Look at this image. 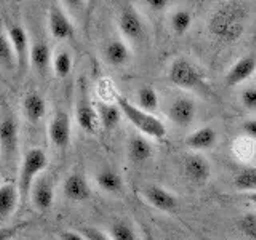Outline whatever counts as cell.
Listing matches in <instances>:
<instances>
[{
	"label": "cell",
	"instance_id": "7a4b0ae2",
	"mask_svg": "<svg viewBox=\"0 0 256 240\" xmlns=\"http://www.w3.org/2000/svg\"><path fill=\"white\" fill-rule=\"evenodd\" d=\"M0 156L4 168L14 172L20 157V120L10 108L0 110Z\"/></svg>",
	"mask_w": 256,
	"mask_h": 240
},
{
	"label": "cell",
	"instance_id": "f35d334b",
	"mask_svg": "<svg viewBox=\"0 0 256 240\" xmlns=\"http://www.w3.org/2000/svg\"><path fill=\"white\" fill-rule=\"evenodd\" d=\"M142 240H157V238L150 232V229H148L146 226H142Z\"/></svg>",
	"mask_w": 256,
	"mask_h": 240
},
{
	"label": "cell",
	"instance_id": "e575fe53",
	"mask_svg": "<svg viewBox=\"0 0 256 240\" xmlns=\"http://www.w3.org/2000/svg\"><path fill=\"white\" fill-rule=\"evenodd\" d=\"M238 141H240V144H242L244 148L236 146V154H237V157L242 158V160H246V158L253 157V141L245 138V136H244L242 140H238Z\"/></svg>",
	"mask_w": 256,
	"mask_h": 240
},
{
	"label": "cell",
	"instance_id": "74e56055",
	"mask_svg": "<svg viewBox=\"0 0 256 240\" xmlns=\"http://www.w3.org/2000/svg\"><path fill=\"white\" fill-rule=\"evenodd\" d=\"M60 240H86L78 230H62L58 236Z\"/></svg>",
	"mask_w": 256,
	"mask_h": 240
},
{
	"label": "cell",
	"instance_id": "6da1fadb",
	"mask_svg": "<svg viewBox=\"0 0 256 240\" xmlns=\"http://www.w3.org/2000/svg\"><path fill=\"white\" fill-rule=\"evenodd\" d=\"M248 10L238 2H226L220 5L208 21L210 34L222 44H234L244 36Z\"/></svg>",
	"mask_w": 256,
	"mask_h": 240
},
{
	"label": "cell",
	"instance_id": "ee69618b",
	"mask_svg": "<svg viewBox=\"0 0 256 240\" xmlns=\"http://www.w3.org/2000/svg\"><path fill=\"white\" fill-rule=\"evenodd\" d=\"M30 240H37V238H30Z\"/></svg>",
	"mask_w": 256,
	"mask_h": 240
},
{
	"label": "cell",
	"instance_id": "4316f807",
	"mask_svg": "<svg viewBox=\"0 0 256 240\" xmlns=\"http://www.w3.org/2000/svg\"><path fill=\"white\" fill-rule=\"evenodd\" d=\"M53 72L58 78H68L74 68L72 54L68 50H60L53 56Z\"/></svg>",
	"mask_w": 256,
	"mask_h": 240
},
{
	"label": "cell",
	"instance_id": "8992f818",
	"mask_svg": "<svg viewBox=\"0 0 256 240\" xmlns=\"http://www.w3.org/2000/svg\"><path fill=\"white\" fill-rule=\"evenodd\" d=\"M76 122L88 134L96 133V130H98V126H100L98 112H96V106H94V104L92 102V100H90L88 86H86L84 78L78 82V90H77Z\"/></svg>",
	"mask_w": 256,
	"mask_h": 240
},
{
	"label": "cell",
	"instance_id": "7bdbcfd3",
	"mask_svg": "<svg viewBox=\"0 0 256 240\" xmlns=\"http://www.w3.org/2000/svg\"><path fill=\"white\" fill-rule=\"evenodd\" d=\"M0 184H2V176H0Z\"/></svg>",
	"mask_w": 256,
	"mask_h": 240
},
{
	"label": "cell",
	"instance_id": "7c38bea8",
	"mask_svg": "<svg viewBox=\"0 0 256 240\" xmlns=\"http://www.w3.org/2000/svg\"><path fill=\"white\" fill-rule=\"evenodd\" d=\"M182 170H184V174H186V178L190 182L197 184V186H204V184H206L208 180L212 178V165L202 154H198V152L189 154L184 158Z\"/></svg>",
	"mask_w": 256,
	"mask_h": 240
},
{
	"label": "cell",
	"instance_id": "d4e9b609",
	"mask_svg": "<svg viewBox=\"0 0 256 240\" xmlns=\"http://www.w3.org/2000/svg\"><path fill=\"white\" fill-rule=\"evenodd\" d=\"M136 100H138V108L149 112V114H154L158 110V93L156 92L154 86L150 85H144L141 86L138 93H136Z\"/></svg>",
	"mask_w": 256,
	"mask_h": 240
},
{
	"label": "cell",
	"instance_id": "cb8c5ba5",
	"mask_svg": "<svg viewBox=\"0 0 256 240\" xmlns=\"http://www.w3.org/2000/svg\"><path fill=\"white\" fill-rule=\"evenodd\" d=\"M96 184L108 194H118L124 189V178L112 168H104L96 173Z\"/></svg>",
	"mask_w": 256,
	"mask_h": 240
},
{
	"label": "cell",
	"instance_id": "8d00e7d4",
	"mask_svg": "<svg viewBox=\"0 0 256 240\" xmlns=\"http://www.w3.org/2000/svg\"><path fill=\"white\" fill-rule=\"evenodd\" d=\"M146 5L150 8L152 12L160 13V12H165L166 10L168 5H170V2H168V0H148Z\"/></svg>",
	"mask_w": 256,
	"mask_h": 240
},
{
	"label": "cell",
	"instance_id": "d590c367",
	"mask_svg": "<svg viewBox=\"0 0 256 240\" xmlns=\"http://www.w3.org/2000/svg\"><path fill=\"white\" fill-rule=\"evenodd\" d=\"M242 132L245 134V138L256 141V118L245 120V122L242 124Z\"/></svg>",
	"mask_w": 256,
	"mask_h": 240
},
{
	"label": "cell",
	"instance_id": "1f68e13d",
	"mask_svg": "<svg viewBox=\"0 0 256 240\" xmlns=\"http://www.w3.org/2000/svg\"><path fill=\"white\" fill-rule=\"evenodd\" d=\"M240 102L248 110H256V86H246L240 93Z\"/></svg>",
	"mask_w": 256,
	"mask_h": 240
},
{
	"label": "cell",
	"instance_id": "2e32d148",
	"mask_svg": "<svg viewBox=\"0 0 256 240\" xmlns=\"http://www.w3.org/2000/svg\"><path fill=\"white\" fill-rule=\"evenodd\" d=\"M62 192L72 202H86L93 194L90 182L82 173H72L68 176L62 184Z\"/></svg>",
	"mask_w": 256,
	"mask_h": 240
},
{
	"label": "cell",
	"instance_id": "9c48e42d",
	"mask_svg": "<svg viewBox=\"0 0 256 240\" xmlns=\"http://www.w3.org/2000/svg\"><path fill=\"white\" fill-rule=\"evenodd\" d=\"M48 30L56 40H70L76 36V26L70 14L64 10L61 2L52 4L48 10Z\"/></svg>",
	"mask_w": 256,
	"mask_h": 240
},
{
	"label": "cell",
	"instance_id": "60d3db41",
	"mask_svg": "<svg viewBox=\"0 0 256 240\" xmlns=\"http://www.w3.org/2000/svg\"><path fill=\"white\" fill-rule=\"evenodd\" d=\"M196 237H197V240H212V238H208V237H205V236H200V234H197Z\"/></svg>",
	"mask_w": 256,
	"mask_h": 240
},
{
	"label": "cell",
	"instance_id": "9a60e30c",
	"mask_svg": "<svg viewBox=\"0 0 256 240\" xmlns=\"http://www.w3.org/2000/svg\"><path fill=\"white\" fill-rule=\"evenodd\" d=\"M196 116H197V108L194 100L190 98H178L170 106V109H168V117L180 128L190 126L194 124Z\"/></svg>",
	"mask_w": 256,
	"mask_h": 240
},
{
	"label": "cell",
	"instance_id": "4fadbf2b",
	"mask_svg": "<svg viewBox=\"0 0 256 240\" xmlns=\"http://www.w3.org/2000/svg\"><path fill=\"white\" fill-rule=\"evenodd\" d=\"M142 197L150 206H154L158 212L173 213L178 208V197L165 188L157 186V184H149V186L144 188Z\"/></svg>",
	"mask_w": 256,
	"mask_h": 240
},
{
	"label": "cell",
	"instance_id": "d6a6232c",
	"mask_svg": "<svg viewBox=\"0 0 256 240\" xmlns=\"http://www.w3.org/2000/svg\"><path fill=\"white\" fill-rule=\"evenodd\" d=\"M28 226H29V222L24 221V222L13 224V226H4V228H0V240H13L24 228H28Z\"/></svg>",
	"mask_w": 256,
	"mask_h": 240
},
{
	"label": "cell",
	"instance_id": "5bb4252c",
	"mask_svg": "<svg viewBox=\"0 0 256 240\" xmlns=\"http://www.w3.org/2000/svg\"><path fill=\"white\" fill-rule=\"evenodd\" d=\"M29 64L38 77L42 78L46 77L48 70L53 66V53H52V46L45 40L38 38L34 44H30Z\"/></svg>",
	"mask_w": 256,
	"mask_h": 240
},
{
	"label": "cell",
	"instance_id": "7402d4cb",
	"mask_svg": "<svg viewBox=\"0 0 256 240\" xmlns=\"http://www.w3.org/2000/svg\"><path fill=\"white\" fill-rule=\"evenodd\" d=\"M218 142V133L213 126H202L186 138V146L192 150H208Z\"/></svg>",
	"mask_w": 256,
	"mask_h": 240
},
{
	"label": "cell",
	"instance_id": "e0dca14e",
	"mask_svg": "<svg viewBox=\"0 0 256 240\" xmlns=\"http://www.w3.org/2000/svg\"><path fill=\"white\" fill-rule=\"evenodd\" d=\"M21 109L22 114L30 124H38L46 114V101L45 96L37 92V90H30L24 94L22 102H21Z\"/></svg>",
	"mask_w": 256,
	"mask_h": 240
},
{
	"label": "cell",
	"instance_id": "30bf717a",
	"mask_svg": "<svg viewBox=\"0 0 256 240\" xmlns=\"http://www.w3.org/2000/svg\"><path fill=\"white\" fill-rule=\"evenodd\" d=\"M48 138L54 148L66 149L72 138V122L70 116L64 110H56L48 124Z\"/></svg>",
	"mask_w": 256,
	"mask_h": 240
},
{
	"label": "cell",
	"instance_id": "4dcf8cb0",
	"mask_svg": "<svg viewBox=\"0 0 256 240\" xmlns=\"http://www.w3.org/2000/svg\"><path fill=\"white\" fill-rule=\"evenodd\" d=\"M238 229L240 232L250 240H256V214L246 213L238 220Z\"/></svg>",
	"mask_w": 256,
	"mask_h": 240
},
{
	"label": "cell",
	"instance_id": "484cf974",
	"mask_svg": "<svg viewBox=\"0 0 256 240\" xmlns=\"http://www.w3.org/2000/svg\"><path fill=\"white\" fill-rule=\"evenodd\" d=\"M0 68L10 72L16 70V68H18L14 50L5 32H0Z\"/></svg>",
	"mask_w": 256,
	"mask_h": 240
},
{
	"label": "cell",
	"instance_id": "836d02e7",
	"mask_svg": "<svg viewBox=\"0 0 256 240\" xmlns=\"http://www.w3.org/2000/svg\"><path fill=\"white\" fill-rule=\"evenodd\" d=\"M80 234H82L86 240H112L110 236H108L106 232H102L101 229L98 228H82L78 230Z\"/></svg>",
	"mask_w": 256,
	"mask_h": 240
},
{
	"label": "cell",
	"instance_id": "ac0fdd59",
	"mask_svg": "<svg viewBox=\"0 0 256 240\" xmlns=\"http://www.w3.org/2000/svg\"><path fill=\"white\" fill-rule=\"evenodd\" d=\"M126 154H128V160H130L132 164L142 165L154 156V148H152L150 141L146 138V136L133 134L132 138L128 140Z\"/></svg>",
	"mask_w": 256,
	"mask_h": 240
},
{
	"label": "cell",
	"instance_id": "f546056e",
	"mask_svg": "<svg viewBox=\"0 0 256 240\" xmlns=\"http://www.w3.org/2000/svg\"><path fill=\"white\" fill-rule=\"evenodd\" d=\"M170 26H172V30L174 32L176 36H184L190 29V26H192V14H190V12H188V10L174 12V14L172 16Z\"/></svg>",
	"mask_w": 256,
	"mask_h": 240
},
{
	"label": "cell",
	"instance_id": "ffe728a7",
	"mask_svg": "<svg viewBox=\"0 0 256 240\" xmlns=\"http://www.w3.org/2000/svg\"><path fill=\"white\" fill-rule=\"evenodd\" d=\"M104 60L114 68H122L132 60L130 46L122 38H112L104 46Z\"/></svg>",
	"mask_w": 256,
	"mask_h": 240
},
{
	"label": "cell",
	"instance_id": "8fae6325",
	"mask_svg": "<svg viewBox=\"0 0 256 240\" xmlns=\"http://www.w3.org/2000/svg\"><path fill=\"white\" fill-rule=\"evenodd\" d=\"M54 178L50 174L38 176L30 190V202L38 212H48L54 204Z\"/></svg>",
	"mask_w": 256,
	"mask_h": 240
},
{
	"label": "cell",
	"instance_id": "ba28073f",
	"mask_svg": "<svg viewBox=\"0 0 256 240\" xmlns=\"http://www.w3.org/2000/svg\"><path fill=\"white\" fill-rule=\"evenodd\" d=\"M117 22L122 36L132 42H141L146 37V22L132 4H124L120 6Z\"/></svg>",
	"mask_w": 256,
	"mask_h": 240
},
{
	"label": "cell",
	"instance_id": "f1b7e54d",
	"mask_svg": "<svg viewBox=\"0 0 256 240\" xmlns=\"http://www.w3.org/2000/svg\"><path fill=\"white\" fill-rule=\"evenodd\" d=\"M109 236L112 240H140L133 224L125 220H118L112 222Z\"/></svg>",
	"mask_w": 256,
	"mask_h": 240
},
{
	"label": "cell",
	"instance_id": "603a6c76",
	"mask_svg": "<svg viewBox=\"0 0 256 240\" xmlns=\"http://www.w3.org/2000/svg\"><path fill=\"white\" fill-rule=\"evenodd\" d=\"M96 112H98V120L100 125L104 128L106 132H112L120 125V120H122V110L118 109L117 104L112 102H98L94 104Z\"/></svg>",
	"mask_w": 256,
	"mask_h": 240
},
{
	"label": "cell",
	"instance_id": "277c9868",
	"mask_svg": "<svg viewBox=\"0 0 256 240\" xmlns=\"http://www.w3.org/2000/svg\"><path fill=\"white\" fill-rule=\"evenodd\" d=\"M48 166V157L46 152L40 148L29 149L24 154L21 165H20V173H18V190L21 197V204H26L30 197V190L34 182L38 180V176L42 174Z\"/></svg>",
	"mask_w": 256,
	"mask_h": 240
},
{
	"label": "cell",
	"instance_id": "3957f363",
	"mask_svg": "<svg viewBox=\"0 0 256 240\" xmlns=\"http://www.w3.org/2000/svg\"><path fill=\"white\" fill-rule=\"evenodd\" d=\"M117 106L122 110V116L130 122L136 130H138L142 136L146 138H154V140H164L166 136V126L160 118H157L154 114L140 109L136 104L128 101L124 96L117 98Z\"/></svg>",
	"mask_w": 256,
	"mask_h": 240
},
{
	"label": "cell",
	"instance_id": "ab89813d",
	"mask_svg": "<svg viewBox=\"0 0 256 240\" xmlns=\"http://www.w3.org/2000/svg\"><path fill=\"white\" fill-rule=\"evenodd\" d=\"M248 200H250L252 204H254L256 205V192H252V194H248V197H246Z\"/></svg>",
	"mask_w": 256,
	"mask_h": 240
},
{
	"label": "cell",
	"instance_id": "44dd1931",
	"mask_svg": "<svg viewBox=\"0 0 256 240\" xmlns=\"http://www.w3.org/2000/svg\"><path fill=\"white\" fill-rule=\"evenodd\" d=\"M256 72V58L254 56H244L242 60L234 62L228 74H226V84L229 86H238L245 80L250 78Z\"/></svg>",
	"mask_w": 256,
	"mask_h": 240
},
{
	"label": "cell",
	"instance_id": "83f0119b",
	"mask_svg": "<svg viewBox=\"0 0 256 240\" xmlns=\"http://www.w3.org/2000/svg\"><path fill=\"white\" fill-rule=\"evenodd\" d=\"M234 186L242 192H256V166L240 170L234 178Z\"/></svg>",
	"mask_w": 256,
	"mask_h": 240
},
{
	"label": "cell",
	"instance_id": "52a82bcc",
	"mask_svg": "<svg viewBox=\"0 0 256 240\" xmlns=\"http://www.w3.org/2000/svg\"><path fill=\"white\" fill-rule=\"evenodd\" d=\"M5 34L8 40H10L16 54V64H18L16 70H18L20 77H22L29 69V56H30V40L28 36V30L20 22L8 21Z\"/></svg>",
	"mask_w": 256,
	"mask_h": 240
},
{
	"label": "cell",
	"instance_id": "d6986e66",
	"mask_svg": "<svg viewBox=\"0 0 256 240\" xmlns=\"http://www.w3.org/2000/svg\"><path fill=\"white\" fill-rule=\"evenodd\" d=\"M21 204L18 186L13 182L0 184V221L10 220Z\"/></svg>",
	"mask_w": 256,
	"mask_h": 240
},
{
	"label": "cell",
	"instance_id": "5b68a950",
	"mask_svg": "<svg viewBox=\"0 0 256 240\" xmlns=\"http://www.w3.org/2000/svg\"><path fill=\"white\" fill-rule=\"evenodd\" d=\"M168 80L178 88L189 92H208L205 72L188 58H176L168 69Z\"/></svg>",
	"mask_w": 256,
	"mask_h": 240
},
{
	"label": "cell",
	"instance_id": "b9f144b4",
	"mask_svg": "<svg viewBox=\"0 0 256 240\" xmlns=\"http://www.w3.org/2000/svg\"><path fill=\"white\" fill-rule=\"evenodd\" d=\"M4 168V164H2V156H0V170Z\"/></svg>",
	"mask_w": 256,
	"mask_h": 240
}]
</instances>
